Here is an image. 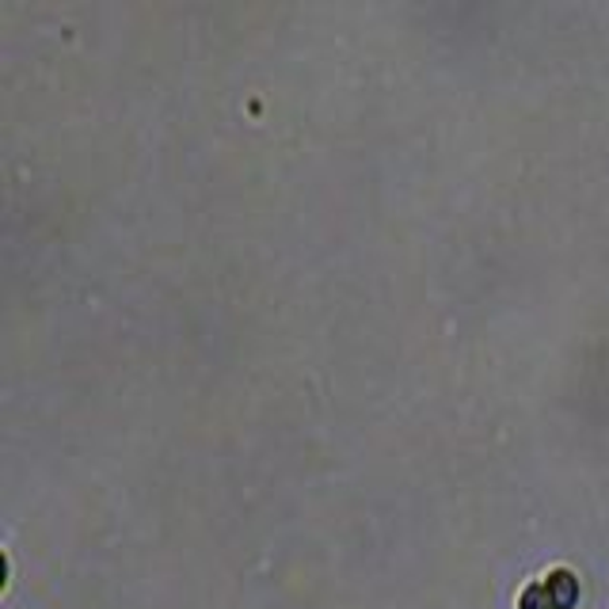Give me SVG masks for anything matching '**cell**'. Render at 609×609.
Wrapping results in <instances>:
<instances>
[{
  "instance_id": "1",
  "label": "cell",
  "mask_w": 609,
  "mask_h": 609,
  "mask_svg": "<svg viewBox=\"0 0 609 609\" xmlns=\"http://www.w3.org/2000/svg\"><path fill=\"white\" fill-rule=\"evenodd\" d=\"M545 591H548V598H552V609H571L579 601V579L571 575L568 568H556V571H548Z\"/></svg>"
},
{
  "instance_id": "2",
  "label": "cell",
  "mask_w": 609,
  "mask_h": 609,
  "mask_svg": "<svg viewBox=\"0 0 609 609\" xmlns=\"http://www.w3.org/2000/svg\"><path fill=\"white\" fill-rule=\"evenodd\" d=\"M522 609H552V598H548L545 583H533L522 591Z\"/></svg>"
}]
</instances>
